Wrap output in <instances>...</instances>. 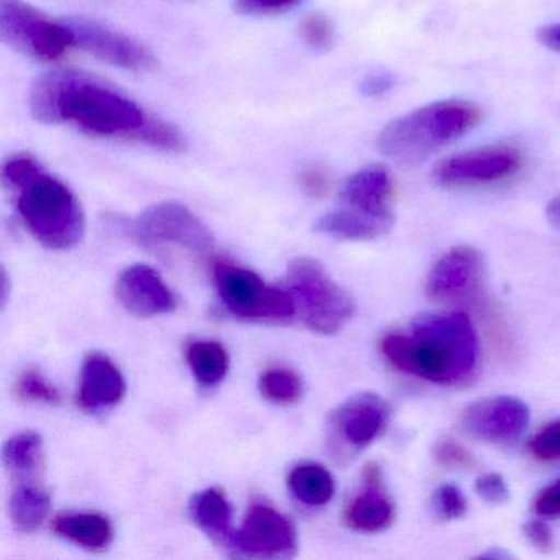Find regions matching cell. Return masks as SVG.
I'll list each match as a JSON object with an SVG mask.
<instances>
[{"label":"cell","mask_w":560,"mask_h":560,"mask_svg":"<svg viewBox=\"0 0 560 560\" xmlns=\"http://www.w3.org/2000/svg\"><path fill=\"white\" fill-rule=\"evenodd\" d=\"M37 122L71 124L88 136L137 143L150 113L97 78L73 70H55L37 78L31 90Z\"/></svg>","instance_id":"cell-1"},{"label":"cell","mask_w":560,"mask_h":560,"mask_svg":"<svg viewBox=\"0 0 560 560\" xmlns=\"http://www.w3.org/2000/svg\"><path fill=\"white\" fill-rule=\"evenodd\" d=\"M380 349L399 372L438 385H465L477 372V332L460 311L419 314L409 332L386 334Z\"/></svg>","instance_id":"cell-2"},{"label":"cell","mask_w":560,"mask_h":560,"mask_svg":"<svg viewBox=\"0 0 560 560\" xmlns=\"http://www.w3.org/2000/svg\"><path fill=\"white\" fill-rule=\"evenodd\" d=\"M0 178L14 198L25 229L51 250H68L83 241L86 218L74 192L45 170L35 156L15 153L2 163Z\"/></svg>","instance_id":"cell-3"},{"label":"cell","mask_w":560,"mask_h":560,"mask_svg":"<svg viewBox=\"0 0 560 560\" xmlns=\"http://www.w3.org/2000/svg\"><path fill=\"white\" fill-rule=\"evenodd\" d=\"M480 122L481 109L471 101H435L392 120L380 132L376 149L386 159L416 165L464 139Z\"/></svg>","instance_id":"cell-4"},{"label":"cell","mask_w":560,"mask_h":560,"mask_svg":"<svg viewBox=\"0 0 560 560\" xmlns=\"http://www.w3.org/2000/svg\"><path fill=\"white\" fill-rule=\"evenodd\" d=\"M395 224V182L386 166L370 165L349 176L339 208L316 222V231L339 241H375Z\"/></svg>","instance_id":"cell-5"},{"label":"cell","mask_w":560,"mask_h":560,"mask_svg":"<svg viewBox=\"0 0 560 560\" xmlns=\"http://www.w3.org/2000/svg\"><path fill=\"white\" fill-rule=\"evenodd\" d=\"M287 284L304 324L319 336L339 332L355 311L352 296L314 258L291 261Z\"/></svg>","instance_id":"cell-6"},{"label":"cell","mask_w":560,"mask_h":560,"mask_svg":"<svg viewBox=\"0 0 560 560\" xmlns=\"http://www.w3.org/2000/svg\"><path fill=\"white\" fill-rule=\"evenodd\" d=\"M212 271L222 304L237 319L280 324L298 313L290 291L270 287L255 271L229 261H218Z\"/></svg>","instance_id":"cell-7"},{"label":"cell","mask_w":560,"mask_h":560,"mask_svg":"<svg viewBox=\"0 0 560 560\" xmlns=\"http://www.w3.org/2000/svg\"><path fill=\"white\" fill-rule=\"evenodd\" d=\"M0 38L25 57L55 63L74 48L65 21H54L25 0H0Z\"/></svg>","instance_id":"cell-8"},{"label":"cell","mask_w":560,"mask_h":560,"mask_svg":"<svg viewBox=\"0 0 560 560\" xmlns=\"http://www.w3.org/2000/svg\"><path fill=\"white\" fill-rule=\"evenodd\" d=\"M524 166L523 150L511 143H491L445 156L435 163L431 178L445 189L483 188L516 178Z\"/></svg>","instance_id":"cell-9"},{"label":"cell","mask_w":560,"mask_h":560,"mask_svg":"<svg viewBox=\"0 0 560 560\" xmlns=\"http://www.w3.org/2000/svg\"><path fill=\"white\" fill-rule=\"evenodd\" d=\"M126 231L145 247L173 244L196 254H206L214 247L211 229L191 209L175 201L150 206L127 224Z\"/></svg>","instance_id":"cell-10"},{"label":"cell","mask_w":560,"mask_h":560,"mask_svg":"<svg viewBox=\"0 0 560 560\" xmlns=\"http://www.w3.org/2000/svg\"><path fill=\"white\" fill-rule=\"evenodd\" d=\"M71 34L74 48L86 51L103 63L133 73H149L159 67L155 54L136 38L84 18L65 19Z\"/></svg>","instance_id":"cell-11"},{"label":"cell","mask_w":560,"mask_h":560,"mask_svg":"<svg viewBox=\"0 0 560 560\" xmlns=\"http://www.w3.org/2000/svg\"><path fill=\"white\" fill-rule=\"evenodd\" d=\"M232 549L252 559H290L298 552L296 527L277 508L255 501L235 533Z\"/></svg>","instance_id":"cell-12"},{"label":"cell","mask_w":560,"mask_h":560,"mask_svg":"<svg viewBox=\"0 0 560 560\" xmlns=\"http://www.w3.org/2000/svg\"><path fill=\"white\" fill-rule=\"evenodd\" d=\"M389 406L375 393H359L347 399L330 418V442L340 457L355 455L369 447L385 431Z\"/></svg>","instance_id":"cell-13"},{"label":"cell","mask_w":560,"mask_h":560,"mask_svg":"<svg viewBox=\"0 0 560 560\" xmlns=\"http://www.w3.org/2000/svg\"><path fill=\"white\" fill-rule=\"evenodd\" d=\"M529 422V408L516 396H488L468 406L462 425L468 434L490 444L516 441Z\"/></svg>","instance_id":"cell-14"},{"label":"cell","mask_w":560,"mask_h":560,"mask_svg":"<svg viewBox=\"0 0 560 560\" xmlns=\"http://www.w3.org/2000/svg\"><path fill=\"white\" fill-rule=\"evenodd\" d=\"M483 277V258L477 248L460 245L439 258L425 281V293L441 303L467 300L477 293Z\"/></svg>","instance_id":"cell-15"},{"label":"cell","mask_w":560,"mask_h":560,"mask_svg":"<svg viewBox=\"0 0 560 560\" xmlns=\"http://www.w3.org/2000/svg\"><path fill=\"white\" fill-rule=\"evenodd\" d=\"M395 520V506L383 487L382 468L375 462L365 465L357 494L343 508V523L357 533L375 534L388 529Z\"/></svg>","instance_id":"cell-16"},{"label":"cell","mask_w":560,"mask_h":560,"mask_svg":"<svg viewBox=\"0 0 560 560\" xmlns=\"http://www.w3.org/2000/svg\"><path fill=\"white\" fill-rule=\"evenodd\" d=\"M116 290L120 304L133 316H160L176 307L175 294L149 265L126 268L117 280Z\"/></svg>","instance_id":"cell-17"},{"label":"cell","mask_w":560,"mask_h":560,"mask_svg":"<svg viewBox=\"0 0 560 560\" xmlns=\"http://www.w3.org/2000/svg\"><path fill=\"white\" fill-rule=\"evenodd\" d=\"M127 383L116 363L104 353H91L81 369L78 405L84 411L113 408L126 396Z\"/></svg>","instance_id":"cell-18"},{"label":"cell","mask_w":560,"mask_h":560,"mask_svg":"<svg viewBox=\"0 0 560 560\" xmlns=\"http://www.w3.org/2000/svg\"><path fill=\"white\" fill-rule=\"evenodd\" d=\"M51 529L58 537L93 552L106 550L114 539L113 523L101 513H61L51 521Z\"/></svg>","instance_id":"cell-19"},{"label":"cell","mask_w":560,"mask_h":560,"mask_svg":"<svg viewBox=\"0 0 560 560\" xmlns=\"http://www.w3.org/2000/svg\"><path fill=\"white\" fill-rule=\"evenodd\" d=\"M192 520L215 544L232 547V504L219 488H206L192 498Z\"/></svg>","instance_id":"cell-20"},{"label":"cell","mask_w":560,"mask_h":560,"mask_svg":"<svg viewBox=\"0 0 560 560\" xmlns=\"http://www.w3.org/2000/svg\"><path fill=\"white\" fill-rule=\"evenodd\" d=\"M51 500L42 481H18L9 498V516L22 533H34L50 513Z\"/></svg>","instance_id":"cell-21"},{"label":"cell","mask_w":560,"mask_h":560,"mask_svg":"<svg viewBox=\"0 0 560 560\" xmlns=\"http://www.w3.org/2000/svg\"><path fill=\"white\" fill-rule=\"evenodd\" d=\"M4 464L12 481H42L44 442L34 431L19 432L4 445Z\"/></svg>","instance_id":"cell-22"},{"label":"cell","mask_w":560,"mask_h":560,"mask_svg":"<svg viewBox=\"0 0 560 560\" xmlns=\"http://www.w3.org/2000/svg\"><path fill=\"white\" fill-rule=\"evenodd\" d=\"M291 494L306 506H324L332 500L336 483L324 465L303 462L294 465L288 475Z\"/></svg>","instance_id":"cell-23"},{"label":"cell","mask_w":560,"mask_h":560,"mask_svg":"<svg viewBox=\"0 0 560 560\" xmlns=\"http://www.w3.org/2000/svg\"><path fill=\"white\" fill-rule=\"evenodd\" d=\"M186 360L195 378L202 386H215L229 372L228 350L215 340H195L186 347Z\"/></svg>","instance_id":"cell-24"},{"label":"cell","mask_w":560,"mask_h":560,"mask_svg":"<svg viewBox=\"0 0 560 560\" xmlns=\"http://www.w3.org/2000/svg\"><path fill=\"white\" fill-rule=\"evenodd\" d=\"M261 396L273 405H293L303 396V382L294 370L271 366L261 373L258 382Z\"/></svg>","instance_id":"cell-25"},{"label":"cell","mask_w":560,"mask_h":560,"mask_svg":"<svg viewBox=\"0 0 560 560\" xmlns=\"http://www.w3.org/2000/svg\"><path fill=\"white\" fill-rule=\"evenodd\" d=\"M137 143L166 153L185 152L186 145H188L185 133L178 127L166 122L162 117L153 116V114H150Z\"/></svg>","instance_id":"cell-26"},{"label":"cell","mask_w":560,"mask_h":560,"mask_svg":"<svg viewBox=\"0 0 560 560\" xmlns=\"http://www.w3.org/2000/svg\"><path fill=\"white\" fill-rule=\"evenodd\" d=\"M15 393L22 401L44 402V405H58L61 402V395L57 386L51 385L40 372L31 369L25 370L19 376Z\"/></svg>","instance_id":"cell-27"},{"label":"cell","mask_w":560,"mask_h":560,"mask_svg":"<svg viewBox=\"0 0 560 560\" xmlns=\"http://www.w3.org/2000/svg\"><path fill=\"white\" fill-rule=\"evenodd\" d=\"M301 40L314 51H329L336 42V27L324 14H310L300 22Z\"/></svg>","instance_id":"cell-28"},{"label":"cell","mask_w":560,"mask_h":560,"mask_svg":"<svg viewBox=\"0 0 560 560\" xmlns=\"http://www.w3.org/2000/svg\"><path fill=\"white\" fill-rule=\"evenodd\" d=\"M434 457L444 467L460 468V470H471L477 465L474 455L451 438H442L435 442Z\"/></svg>","instance_id":"cell-29"},{"label":"cell","mask_w":560,"mask_h":560,"mask_svg":"<svg viewBox=\"0 0 560 560\" xmlns=\"http://www.w3.org/2000/svg\"><path fill=\"white\" fill-rule=\"evenodd\" d=\"M529 451L534 457L544 462L559 460L560 458V421L550 422L540 429L529 442Z\"/></svg>","instance_id":"cell-30"},{"label":"cell","mask_w":560,"mask_h":560,"mask_svg":"<svg viewBox=\"0 0 560 560\" xmlns=\"http://www.w3.org/2000/svg\"><path fill=\"white\" fill-rule=\"evenodd\" d=\"M434 504L445 520H457L467 511V500L455 485H442L434 494Z\"/></svg>","instance_id":"cell-31"},{"label":"cell","mask_w":560,"mask_h":560,"mask_svg":"<svg viewBox=\"0 0 560 560\" xmlns=\"http://www.w3.org/2000/svg\"><path fill=\"white\" fill-rule=\"evenodd\" d=\"M303 0H234L235 12L242 15L283 14Z\"/></svg>","instance_id":"cell-32"},{"label":"cell","mask_w":560,"mask_h":560,"mask_svg":"<svg viewBox=\"0 0 560 560\" xmlns=\"http://www.w3.org/2000/svg\"><path fill=\"white\" fill-rule=\"evenodd\" d=\"M298 183L310 198H324L330 189V176L320 166H307L301 170Z\"/></svg>","instance_id":"cell-33"},{"label":"cell","mask_w":560,"mask_h":560,"mask_svg":"<svg viewBox=\"0 0 560 560\" xmlns=\"http://www.w3.org/2000/svg\"><path fill=\"white\" fill-rule=\"evenodd\" d=\"M475 490L488 503L500 504L510 498L506 481L500 474H485L478 477Z\"/></svg>","instance_id":"cell-34"},{"label":"cell","mask_w":560,"mask_h":560,"mask_svg":"<svg viewBox=\"0 0 560 560\" xmlns=\"http://www.w3.org/2000/svg\"><path fill=\"white\" fill-rule=\"evenodd\" d=\"M524 537L540 552H549L553 546L552 530L542 521H529L523 526Z\"/></svg>","instance_id":"cell-35"},{"label":"cell","mask_w":560,"mask_h":560,"mask_svg":"<svg viewBox=\"0 0 560 560\" xmlns=\"http://www.w3.org/2000/svg\"><path fill=\"white\" fill-rule=\"evenodd\" d=\"M534 510L542 516H560V480L549 485L537 494Z\"/></svg>","instance_id":"cell-36"},{"label":"cell","mask_w":560,"mask_h":560,"mask_svg":"<svg viewBox=\"0 0 560 560\" xmlns=\"http://www.w3.org/2000/svg\"><path fill=\"white\" fill-rule=\"evenodd\" d=\"M395 83L396 80L393 74L378 71V73L369 74V77L362 81L360 91H362L363 96L382 97L395 88Z\"/></svg>","instance_id":"cell-37"},{"label":"cell","mask_w":560,"mask_h":560,"mask_svg":"<svg viewBox=\"0 0 560 560\" xmlns=\"http://www.w3.org/2000/svg\"><path fill=\"white\" fill-rule=\"evenodd\" d=\"M537 40L549 50L560 54V24L546 25L537 31Z\"/></svg>","instance_id":"cell-38"},{"label":"cell","mask_w":560,"mask_h":560,"mask_svg":"<svg viewBox=\"0 0 560 560\" xmlns=\"http://www.w3.org/2000/svg\"><path fill=\"white\" fill-rule=\"evenodd\" d=\"M547 221L550 222L553 229L560 231V195L556 196L552 201L549 202L546 209Z\"/></svg>","instance_id":"cell-39"}]
</instances>
